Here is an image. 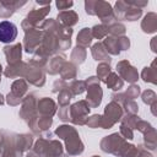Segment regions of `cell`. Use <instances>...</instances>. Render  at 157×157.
<instances>
[{
	"label": "cell",
	"mask_w": 157,
	"mask_h": 157,
	"mask_svg": "<svg viewBox=\"0 0 157 157\" xmlns=\"http://www.w3.org/2000/svg\"><path fill=\"white\" fill-rule=\"evenodd\" d=\"M55 134L61 137L66 144V151L69 156H78L83 152V144L80 140V136L75 128L70 125H61L58 126Z\"/></svg>",
	"instance_id": "6da1fadb"
},
{
	"label": "cell",
	"mask_w": 157,
	"mask_h": 157,
	"mask_svg": "<svg viewBox=\"0 0 157 157\" xmlns=\"http://www.w3.org/2000/svg\"><path fill=\"white\" fill-rule=\"evenodd\" d=\"M131 146L132 145L128 144L125 141V139H123L121 135L118 132L112 134L109 136H105L101 141L102 151L108 152V153H113V155L120 156V157H125V155L128 153V151L130 150Z\"/></svg>",
	"instance_id": "7a4b0ae2"
},
{
	"label": "cell",
	"mask_w": 157,
	"mask_h": 157,
	"mask_svg": "<svg viewBox=\"0 0 157 157\" xmlns=\"http://www.w3.org/2000/svg\"><path fill=\"white\" fill-rule=\"evenodd\" d=\"M32 152L38 157H61L63 146L58 140H47L40 137L37 140Z\"/></svg>",
	"instance_id": "3957f363"
},
{
	"label": "cell",
	"mask_w": 157,
	"mask_h": 157,
	"mask_svg": "<svg viewBox=\"0 0 157 157\" xmlns=\"http://www.w3.org/2000/svg\"><path fill=\"white\" fill-rule=\"evenodd\" d=\"M123 117V108L119 103L112 101L104 108V114L102 115L101 128L110 129L115 123H118Z\"/></svg>",
	"instance_id": "277c9868"
},
{
	"label": "cell",
	"mask_w": 157,
	"mask_h": 157,
	"mask_svg": "<svg viewBox=\"0 0 157 157\" xmlns=\"http://www.w3.org/2000/svg\"><path fill=\"white\" fill-rule=\"evenodd\" d=\"M85 82H86V90H87L86 102L88 103L90 108H96L101 104L102 96H103V91L99 86V80L94 76H91Z\"/></svg>",
	"instance_id": "5b68a950"
},
{
	"label": "cell",
	"mask_w": 157,
	"mask_h": 157,
	"mask_svg": "<svg viewBox=\"0 0 157 157\" xmlns=\"http://www.w3.org/2000/svg\"><path fill=\"white\" fill-rule=\"evenodd\" d=\"M90 105L86 101H78L74 103L71 107H69V115H70V121H72L76 125H83L86 124L87 115L90 113Z\"/></svg>",
	"instance_id": "8992f818"
},
{
	"label": "cell",
	"mask_w": 157,
	"mask_h": 157,
	"mask_svg": "<svg viewBox=\"0 0 157 157\" xmlns=\"http://www.w3.org/2000/svg\"><path fill=\"white\" fill-rule=\"evenodd\" d=\"M42 36L43 31L42 29H32L29 32H26L25 40H23V47L27 53H34L42 43Z\"/></svg>",
	"instance_id": "52a82bcc"
},
{
	"label": "cell",
	"mask_w": 157,
	"mask_h": 157,
	"mask_svg": "<svg viewBox=\"0 0 157 157\" xmlns=\"http://www.w3.org/2000/svg\"><path fill=\"white\" fill-rule=\"evenodd\" d=\"M117 71L120 75V78H124L125 81L130 82L134 85V82L137 81L139 78V72L137 70L130 65L128 60H121L117 64Z\"/></svg>",
	"instance_id": "ba28073f"
},
{
	"label": "cell",
	"mask_w": 157,
	"mask_h": 157,
	"mask_svg": "<svg viewBox=\"0 0 157 157\" xmlns=\"http://www.w3.org/2000/svg\"><path fill=\"white\" fill-rule=\"evenodd\" d=\"M49 10H50V5H45V6L39 7V9H33L32 11L28 12V15H27V17H26L25 20H26L33 28L39 29L40 26H42V23L44 22L43 18L47 16V13L49 12Z\"/></svg>",
	"instance_id": "9c48e42d"
},
{
	"label": "cell",
	"mask_w": 157,
	"mask_h": 157,
	"mask_svg": "<svg viewBox=\"0 0 157 157\" xmlns=\"http://www.w3.org/2000/svg\"><path fill=\"white\" fill-rule=\"evenodd\" d=\"M23 77L29 83H32V85H34L37 87H42L45 83V75L42 71V69L31 66L29 64H27V69H26V72H25Z\"/></svg>",
	"instance_id": "30bf717a"
},
{
	"label": "cell",
	"mask_w": 157,
	"mask_h": 157,
	"mask_svg": "<svg viewBox=\"0 0 157 157\" xmlns=\"http://www.w3.org/2000/svg\"><path fill=\"white\" fill-rule=\"evenodd\" d=\"M17 36V27L10 21L0 22V42L11 43Z\"/></svg>",
	"instance_id": "8fae6325"
},
{
	"label": "cell",
	"mask_w": 157,
	"mask_h": 157,
	"mask_svg": "<svg viewBox=\"0 0 157 157\" xmlns=\"http://www.w3.org/2000/svg\"><path fill=\"white\" fill-rule=\"evenodd\" d=\"M4 53L6 56V61L9 65H13L21 61L22 56V44L17 43L13 45H6L4 47Z\"/></svg>",
	"instance_id": "7c38bea8"
},
{
	"label": "cell",
	"mask_w": 157,
	"mask_h": 157,
	"mask_svg": "<svg viewBox=\"0 0 157 157\" xmlns=\"http://www.w3.org/2000/svg\"><path fill=\"white\" fill-rule=\"evenodd\" d=\"M56 112V105L53 99L43 97L37 102V114L42 117H53Z\"/></svg>",
	"instance_id": "4fadbf2b"
},
{
	"label": "cell",
	"mask_w": 157,
	"mask_h": 157,
	"mask_svg": "<svg viewBox=\"0 0 157 157\" xmlns=\"http://www.w3.org/2000/svg\"><path fill=\"white\" fill-rule=\"evenodd\" d=\"M26 1H17V0H0V17H10L13 12L25 5Z\"/></svg>",
	"instance_id": "5bb4252c"
},
{
	"label": "cell",
	"mask_w": 157,
	"mask_h": 157,
	"mask_svg": "<svg viewBox=\"0 0 157 157\" xmlns=\"http://www.w3.org/2000/svg\"><path fill=\"white\" fill-rule=\"evenodd\" d=\"M77 21H78V16H77V13H76L75 11H72V10H65V11H60V12L58 13V20H56V22L60 23V25L64 26V27L70 28L71 26L76 25Z\"/></svg>",
	"instance_id": "9a60e30c"
},
{
	"label": "cell",
	"mask_w": 157,
	"mask_h": 157,
	"mask_svg": "<svg viewBox=\"0 0 157 157\" xmlns=\"http://www.w3.org/2000/svg\"><path fill=\"white\" fill-rule=\"evenodd\" d=\"M27 69V64L23 61H20L17 64L13 65H7V67L5 69V76L10 77V78H15V77H23L25 72Z\"/></svg>",
	"instance_id": "2e32d148"
},
{
	"label": "cell",
	"mask_w": 157,
	"mask_h": 157,
	"mask_svg": "<svg viewBox=\"0 0 157 157\" xmlns=\"http://www.w3.org/2000/svg\"><path fill=\"white\" fill-rule=\"evenodd\" d=\"M141 28L145 33H155L157 31V15L155 12H148L141 22Z\"/></svg>",
	"instance_id": "e0dca14e"
},
{
	"label": "cell",
	"mask_w": 157,
	"mask_h": 157,
	"mask_svg": "<svg viewBox=\"0 0 157 157\" xmlns=\"http://www.w3.org/2000/svg\"><path fill=\"white\" fill-rule=\"evenodd\" d=\"M33 142V139L31 135L28 134H22V135H15V139H13V144H15V147L18 152H23V151H27Z\"/></svg>",
	"instance_id": "ac0fdd59"
},
{
	"label": "cell",
	"mask_w": 157,
	"mask_h": 157,
	"mask_svg": "<svg viewBox=\"0 0 157 157\" xmlns=\"http://www.w3.org/2000/svg\"><path fill=\"white\" fill-rule=\"evenodd\" d=\"M91 53H92V56L94 58V60H97V61H103V63H107V64H110V61H112L110 56L105 52L102 43L93 44L92 48H91Z\"/></svg>",
	"instance_id": "d6986e66"
},
{
	"label": "cell",
	"mask_w": 157,
	"mask_h": 157,
	"mask_svg": "<svg viewBox=\"0 0 157 157\" xmlns=\"http://www.w3.org/2000/svg\"><path fill=\"white\" fill-rule=\"evenodd\" d=\"M65 63V55L61 54V55H55L53 56L50 60H49V64L47 65V71L50 74V75H55V74H59L63 65Z\"/></svg>",
	"instance_id": "ffe728a7"
},
{
	"label": "cell",
	"mask_w": 157,
	"mask_h": 157,
	"mask_svg": "<svg viewBox=\"0 0 157 157\" xmlns=\"http://www.w3.org/2000/svg\"><path fill=\"white\" fill-rule=\"evenodd\" d=\"M27 90H28V85L27 82L23 80V78H20V80H16L12 86H11V94L20 98V99H23L25 98V94L27 93Z\"/></svg>",
	"instance_id": "44dd1931"
},
{
	"label": "cell",
	"mask_w": 157,
	"mask_h": 157,
	"mask_svg": "<svg viewBox=\"0 0 157 157\" xmlns=\"http://www.w3.org/2000/svg\"><path fill=\"white\" fill-rule=\"evenodd\" d=\"M92 33H91V28H82L78 34H77V47L81 48H87L91 43H92Z\"/></svg>",
	"instance_id": "7402d4cb"
},
{
	"label": "cell",
	"mask_w": 157,
	"mask_h": 157,
	"mask_svg": "<svg viewBox=\"0 0 157 157\" xmlns=\"http://www.w3.org/2000/svg\"><path fill=\"white\" fill-rule=\"evenodd\" d=\"M102 44H103L107 53H109L112 55H119L120 50H119V47H118V38L117 37H113V36L105 37Z\"/></svg>",
	"instance_id": "603a6c76"
},
{
	"label": "cell",
	"mask_w": 157,
	"mask_h": 157,
	"mask_svg": "<svg viewBox=\"0 0 157 157\" xmlns=\"http://www.w3.org/2000/svg\"><path fill=\"white\" fill-rule=\"evenodd\" d=\"M77 75V67L75 64L72 63H64L61 70H60V76H61V80H72L75 78Z\"/></svg>",
	"instance_id": "cb8c5ba5"
},
{
	"label": "cell",
	"mask_w": 157,
	"mask_h": 157,
	"mask_svg": "<svg viewBox=\"0 0 157 157\" xmlns=\"http://www.w3.org/2000/svg\"><path fill=\"white\" fill-rule=\"evenodd\" d=\"M105 83H107V86L110 88V90H113V91H119L120 88H123V86H124V81L120 78V76L118 75V74H115V72H110L109 75H108V77H107V80H105Z\"/></svg>",
	"instance_id": "d4e9b609"
},
{
	"label": "cell",
	"mask_w": 157,
	"mask_h": 157,
	"mask_svg": "<svg viewBox=\"0 0 157 157\" xmlns=\"http://www.w3.org/2000/svg\"><path fill=\"white\" fill-rule=\"evenodd\" d=\"M155 65H156V61H153L151 64V66L148 67H145L141 72V77L145 82H151V83H157V74H156V69H155Z\"/></svg>",
	"instance_id": "484cf974"
},
{
	"label": "cell",
	"mask_w": 157,
	"mask_h": 157,
	"mask_svg": "<svg viewBox=\"0 0 157 157\" xmlns=\"http://www.w3.org/2000/svg\"><path fill=\"white\" fill-rule=\"evenodd\" d=\"M71 63L72 64H82L86 59V50L85 48L76 47L71 53Z\"/></svg>",
	"instance_id": "4316f807"
},
{
	"label": "cell",
	"mask_w": 157,
	"mask_h": 157,
	"mask_svg": "<svg viewBox=\"0 0 157 157\" xmlns=\"http://www.w3.org/2000/svg\"><path fill=\"white\" fill-rule=\"evenodd\" d=\"M128 7H129V5H128L126 1H123V0L117 1V2H115V7H114V10H113V13H114L115 18L123 20V18H124V13L126 12Z\"/></svg>",
	"instance_id": "83f0119b"
},
{
	"label": "cell",
	"mask_w": 157,
	"mask_h": 157,
	"mask_svg": "<svg viewBox=\"0 0 157 157\" xmlns=\"http://www.w3.org/2000/svg\"><path fill=\"white\" fill-rule=\"evenodd\" d=\"M110 65L107 64V63H101L98 66H97V78L99 81H103L105 82L108 75L110 74Z\"/></svg>",
	"instance_id": "f1b7e54d"
},
{
	"label": "cell",
	"mask_w": 157,
	"mask_h": 157,
	"mask_svg": "<svg viewBox=\"0 0 157 157\" xmlns=\"http://www.w3.org/2000/svg\"><path fill=\"white\" fill-rule=\"evenodd\" d=\"M74 97V94L71 93V91L69 90V86L66 88H64L63 91L59 92V97H58V102H59V105L60 107H66L69 105V102L70 99Z\"/></svg>",
	"instance_id": "f546056e"
},
{
	"label": "cell",
	"mask_w": 157,
	"mask_h": 157,
	"mask_svg": "<svg viewBox=\"0 0 157 157\" xmlns=\"http://www.w3.org/2000/svg\"><path fill=\"white\" fill-rule=\"evenodd\" d=\"M144 135H145V146H146L148 150H155V148H156V142H157L155 128H153L152 130L145 132Z\"/></svg>",
	"instance_id": "4dcf8cb0"
},
{
	"label": "cell",
	"mask_w": 157,
	"mask_h": 157,
	"mask_svg": "<svg viewBox=\"0 0 157 157\" xmlns=\"http://www.w3.org/2000/svg\"><path fill=\"white\" fill-rule=\"evenodd\" d=\"M141 15H142V9L129 6L126 12L124 13V20H126V21H136L137 18H140Z\"/></svg>",
	"instance_id": "1f68e13d"
},
{
	"label": "cell",
	"mask_w": 157,
	"mask_h": 157,
	"mask_svg": "<svg viewBox=\"0 0 157 157\" xmlns=\"http://www.w3.org/2000/svg\"><path fill=\"white\" fill-rule=\"evenodd\" d=\"M139 117L136 115V114H126L125 117H121V125H124V126H126V128H130L131 130L132 129H135V126H136V123L139 121Z\"/></svg>",
	"instance_id": "d6a6232c"
},
{
	"label": "cell",
	"mask_w": 157,
	"mask_h": 157,
	"mask_svg": "<svg viewBox=\"0 0 157 157\" xmlns=\"http://www.w3.org/2000/svg\"><path fill=\"white\" fill-rule=\"evenodd\" d=\"M107 28H108V33H110L113 37H120V36H123V34L125 33V31H126V29H125V26L121 25V23H119L118 21H117L115 23L108 26Z\"/></svg>",
	"instance_id": "836d02e7"
},
{
	"label": "cell",
	"mask_w": 157,
	"mask_h": 157,
	"mask_svg": "<svg viewBox=\"0 0 157 157\" xmlns=\"http://www.w3.org/2000/svg\"><path fill=\"white\" fill-rule=\"evenodd\" d=\"M91 33H92V37L97 39H102L108 34V28L104 25H96L91 28Z\"/></svg>",
	"instance_id": "e575fe53"
},
{
	"label": "cell",
	"mask_w": 157,
	"mask_h": 157,
	"mask_svg": "<svg viewBox=\"0 0 157 157\" xmlns=\"http://www.w3.org/2000/svg\"><path fill=\"white\" fill-rule=\"evenodd\" d=\"M69 90L71 91V93H72L74 96L81 94V93L86 90V82H85V81H81V80H75V81L69 86Z\"/></svg>",
	"instance_id": "d590c367"
},
{
	"label": "cell",
	"mask_w": 157,
	"mask_h": 157,
	"mask_svg": "<svg viewBox=\"0 0 157 157\" xmlns=\"http://www.w3.org/2000/svg\"><path fill=\"white\" fill-rule=\"evenodd\" d=\"M53 123L52 117H40L37 119V128L38 130H48Z\"/></svg>",
	"instance_id": "8d00e7d4"
},
{
	"label": "cell",
	"mask_w": 157,
	"mask_h": 157,
	"mask_svg": "<svg viewBox=\"0 0 157 157\" xmlns=\"http://www.w3.org/2000/svg\"><path fill=\"white\" fill-rule=\"evenodd\" d=\"M142 101L144 103L151 105L152 103L157 102V96L152 90H146L145 92H142Z\"/></svg>",
	"instance_id": "74e56055"
},
{
	"label": "cell",
	"mask_w": 157,
	"mask_h": 157,
	"mask_svg": "<svg viewBox=\"0 0 157 157\" xmlns=\"http://www.w3.org/2000/svg\"><path fill=\"white\" fill-rule=\"evenodd\" d=\"M139 94H140V87H139L137 85H131V86L126 90V92H125L126 99H131V101H134L135 98H137Z\"/></svg>",
	"instance_id": "f35d334b"
},
{
	"label": "cell",
	"mask_w": 157,
	"mask_h": 157,
	"mask_svg": "<svg viewBox=\"0 0 157 157\" xmlns=\"http://www.w3.org/2000/svg\"><path fill=\"white\" fill-rule=\"evenodd\" d=\"M123 105H124V108H125L126 114H136L137 110H139L137 104L135 103V101H131V99H126V101L123 103Z\"/></svg>",
	"instance_id": "ab89813d"
},
{
	"label": "cell",
	"mask_w": 157,
	"mask_h": 157,
	"mask_svg": "<svg viewBox=\"0 0 157 157\" xmlns=\"http://www.w3.org/2000/svg\"><path fill=\"white\" fill-rule=\"evenodd\" d=\"M101 121H102V115L94 114V115H92L91 118H87L86 124H87L90 128H98V126H101Z\"/></svg>",
	"instance_id": "60d3db41"
},
{
	"label": "cell",
	"mask_w": 157,
	"mask_h": 157,
	"mask_svg": "<svg viewBox=\"0 0 157 157\" xmlns=\"http://www.w3.org/2000/svg\"><path fill=\"white\" fill-rule=\"evenodd\" d=\"M135 129H137L140 132L145 134V132H147V131L152 130L153 128H152V125H151L150 123H147V121H145V120H141V119H139V121L136 123V126H135Z\"/></svg>",
	"instance_id": "b9f144b4"
},
{
	"label": "cell",
	"mask_w": 157,
	"mask_h": 157,
	"mask_svg": "<svg viewBox=\"0 0 157 157\" xmlns=\"http://www.w3.org/2000/svg\"><path fill=\"white\" fill-rule=\"evenodd\" d=\"M118 38V47H119V50H126L129 49L130 47V40L128 37L125 36H120V37H117Z\"/></svg>",
	"instance_id": "7bdbcfd3"
},
{
	"label": "cell",
	"mask_w": 157,
	"mask_h": 157,
	"mask_svg": "<svg viewBox=\"0 0 157 157\" xmlns=\"http://www.w3.org/2000/svg\"><path fill=\"white\" fill-rule=\"evenodd\" d=\"M120 135L123 139H128V140H132L134 139V132L130 128H126L124 125H120Z\"/></svg>",
	"instance_id": "ee69618b"
},
{
	"label": "cell",
	"mask_w": 157,
	"mask_h": 157,
	"mask_svg": "<svg viewBox=\"0 0 157 157\" xmlns=\"http://www.w3.org/2000/svg\"><path fill=\"white\" fill-rule=\"evenodd\" d=\"M59 118L63 121H70V115H69V105L66 107H60L59 108Z\"/></svg>",
	"instance_id": "f6af8a7d"
},
{
	"label": "cell",
	"mask_w": 157,
	"mask_h": 157,
	"mask_svg": "<svg viewBox=\"0 0 157 157\" xmlns=\"http://www.w3.org/2000/svg\"><path fill=\"white\" fill-rule=\"evenodd\" d=\"M67 87V85L65 83V81L64 80H58V81H55L54 82V86H53V92L54 93H59L60 91H63L64 88H66Z\"/></svg>",
	"instance_id": "bcb514c9"
},
{
	"label": "cell",
	"mask_w": 157,
	"mask_h": 157,
	"mask_svg": "<svg viewBox=\"0 0 157 157\" xmlns=\"http://www.w3.org/2000/svg\"><path fill=\"white\" fill-rule=\"evenodd\" d=\"M55 5H56V7L59 10L65 11V10H69V7H71L74 5V2L72 1H63V0H59V1L55 2Z\"/></svg>",
	"instance_id": "7dc6e473"
},
{
	"label": "cell",
	"mask_w": 157,
	"mask_h": 157,
	"mask_svg": "<svg viewBox=\"0 0 157 157\" xmlns=\"http://www.w3.org/2000/svg\"><path fill=\"white\" fill-rule=\"evenodd\" d=\"M22 101H23V99H20V98H17V97L12 96L11 93H9V94H7V97H6V102H7L10 105H17V104H20Z\"/></svg>",
	"instance_id": "c3c4849f"
},
{
	"label": "cell",
	"mask_w": 157,
	"mask_h": 157,
	"mask_svg": "<svg viewBox=\"0 0 157 157\" xmlns=\"http://www.w3.org/2000/svg\"><path fill=\"white\" fill-rule=\"evenodd\" d=\"M112 101H114L119 104H123L126 101V97L124 93H114V94H112Z\"/></svg>",
	"instance_id": "681fc988"
},
{
	"label": "cell",
	"mask_w": 157,
	"mask_h": 157,
	"mask_svg": "<svg viewBox=\"0 0 157 157\" xmlns=\"http://www.w3.org/2000/svg\"><path fill=\"white\" fill-rule=\"evenodd\" d=\"M26 157H38V156H37V155H34V153L31 151V152H28V153H27V156H26Z\"/></svg>",
	"instance_id": "f907efd6"
},
{
	"label": "cell",
	"mask_w": 157,
	"mask_h": 157,
	"mask_svg": "<svg viewBox=\"0 0 157 157\" xmlns=\"http://www.w3.org/2000/svg\"><path fill=\"white\" fill-rule=\"evenodd\" d=\"M1 152H4V146H2V142L0 141V155H1Z\"/></svg>",
	"instance_id": "816d5d0a"
},
{
	"label": "cell",
	"mask_w": 157,
	"mask_h": 157,
	"mask_svg": "<svg viewBox=\"0 0 157 157\" xmlns=\"http://www.w3.org/2000/svg\"><path fill=\"white\" fill-rule=\"evenodd\" d=\"M1 104H4V97H2V94H0V105Z\"/></svg>",
	"instance_id": "f5cc1de1"
},
{
	"label": "cell",
	"mask_w": 157,
	"mask_h": 157,
	"mask_svg": "<svg viewBox=\"0 0 157 157\" xmlns=\"http://www.w3.org/2000/svg\"><path fill=\"white\" fill-rule=\"evenodd\" d=\"M1 72H2V66L0 65V81H1Z\"/></svg>",
	"instance_id": "db71d44e"
},
{
	"label": "cell",
	"mask_w": 157,
	"mask_h": 157,
	"mask_svg": "<svg viewBox=\"0 0 157 157\" xmlns=\"http://www.w3.org/2000/svg\"><path fill=\"white\" fill-rule=\"evenodd\" d=\"M92 157H99V156H92Z\"/></svg>",
	"instance_id": "11a10c76"
},
{
	"label": "cell",
	"mask_w": 157,
	"mask_h": 157,
	"mask_svg": "<svg viewBox=\"0 0 157 157\" xmlns=\"http://www.w3.org/2000/svg\"><path fill=\"white\" fill-rule=\"evenodd\" d=\"M0 141H1V139H0Z\"/></svg>",
	"instance_id": "9f6ffc18"
}]
</instances>
